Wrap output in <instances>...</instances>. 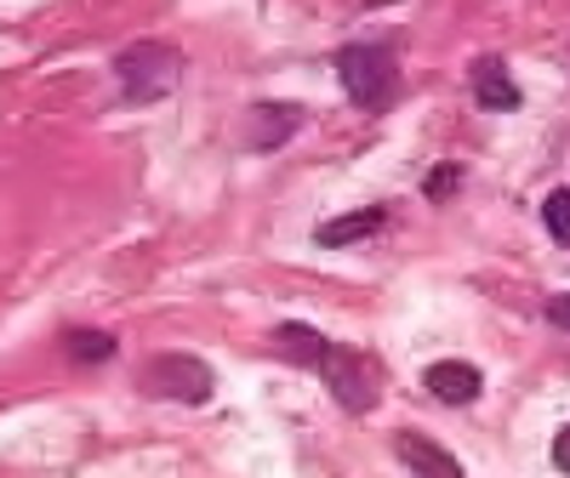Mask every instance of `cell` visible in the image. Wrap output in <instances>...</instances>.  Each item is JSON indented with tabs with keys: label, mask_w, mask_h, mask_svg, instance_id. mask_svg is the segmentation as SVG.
I'll use <instances>...</instances> for the list:
<instances>
[{
	"label": "cell",
	"mask_w": 570,
	"mask_h": 478,
	"mask_svg": "<svg viewBox=\"0 0 570 478\" xmlns=\"http://www.w3.org/2000/svg\"><path fill=\"white\" fill-rule=\"evenodd\" d=\"M553 467H559V472H570V427L553 439Z\"/></svg>",
	"instance_id": "obj_14"
},
{
	"label": "cell",
	"mask_w": 570,
	"mask_h": 478,
	"mask_svg": "<svg viewBox=\"0 0 570 478\" xmlns=\"http://www.w3.org/2000/svg\"><path fill=\"white\" fill-rule=\"evenodd\" d=\"M69 359H80V365H98V359H115V337L109 330H69Z\"/></svg>",
	"instance_id": "obj_11"
},
{
	"label": "cell",
	"mask_w": 570,
	"mask_h": 478,
	"mask_svg": "<svg viewBox=\"0 0 570 478\" xmlns=\"http://www.w3.org/2000/svg\"><path fill=\"white\" fill-rule=\"evenodd\" d=\"M389 222V211L383 206H365V211H354V217H337V222H320V246L325 251H337V246H354V239H365V233H376Z\"/></svg>",
	"instance_id": "obj_8"
},
{
	"label": "cell",
	"mask_w": 570,
	"mask_h": 478,
	"mask_svg": "<svg viewBox=\"0 0 570 478\" xmlns=\"http://www.w3.org/2000/svg\"><path fill=\"white\" fill-rule=\"evenodd\" d=\"M320 376H325V388H331V399H337L343 410H354V416H365L371 405H376V365L371 359H360V353H348V348H331L325 342V353H320V365H314Z\"/></svg>",
	"instance_id": "obj_3"
},
{
	"label": "cell",
	"mask_w": 570,
	"mask_h": 478,
	"mask_svg": "<svg viewBox=\"0 0 570 478\" xmlns=\"http://www.w3.org/2000/svg\"><path fill=\"white\" fill-rule=\"evenodd\" d=\"M337 74H343V91L360 109H389L394 91H400V69L383 46H343Z\"/></svg>",
	"instance_id": "obj_1"
},
{
	"label": "cell",
	"mask_w": 570,
	"mask_h": 478,
	"mask_svg": "<svg viewBox=\"0 0 570 478\" xmlns=\"http://www.w3.org/2000/svg\"><path fill=\"white\" fill-rule=\"evenodd\" d=\"M177 63H183V58L171 52V46L137 40V46H126V52L115 58V74H120V86H126V98L142 103V98H160V91L177 86Z\"/></svg>",
	"instance_id": "obj_2"
},
{
	"label": "cell",
	"mask_w": 570,
	"mask_h": 478,
	"mask_svg": "<svg viewBox=\"0 0 570 478\" xmlns=\"http://www.w3.org/2000/svg\"><path fill=\"white\" fill-rule=\"evenodd\" d=\"M473 98H480V109L508 114V109H519V86L497 58H485V63H473Z\"/></svg>",
	"instance_id": "obj_7"
},
{
	"label": "cell",
	"mask_w": 570,
	"mask_h": 478,
	"mask_svg": "<svg viewBox=\"0 0 570 478\" xmlns=\"http://www.w3.org/2000/svg\"><path fill=\"white\" fill-rule=\"evenodd\" d=\"M297 114L303 109H279V103H263V109H252V142H257V149H274V142L279 137H292L297 131Z\"/></svg>",
	"instance_id": "obj_10"
},
{
	"label": "cell",
	"mask_w": 570,
	"mask_h": 478,
	"mask_svg": "<svg viewBox=\"0 0 570 478\" xmlns=\"http://www.w3.org/2000/svg\"><path fill=\"white\" fill-rule=\"evenodd\" d=\"M142 388L177 399V405H206L212 399V365H200L195 353H160L142 365Z\"/></svg>",
	"instance_id": "obj_4"
},
{
	"label": "cell",
	"mask_w": 570,
	"mask_h": 478,
	"mask_svg": "<svg viewBox=\"0 0 570 478\" xmlns=\"http://www.w3.org/2000/svg\"><path fill=\"white\" fill-rule=\"evenodd\" d=\"M548 319H553L559 330H570V291H559V297L548 302Z\"/></svg>",
	"instance_id": "obj_13"
},
{
	"label": "cell",
	"mask_w": 570,
	"mask_h": 478,
	"mask_svg": "<svg viewBox=\"0 0 570 478\" xmlns=\"http://www.w3.org/2000/svg\"><path fill=\"white\" fill-rule=\"evenodd\" d=\"M274 353L292 359V365H320L325 337H320V330H308V325H279L274 330Z\"/></svg>",
	"instance_id": "obj_9"
},
{
	"label": "cell",
	"mask_w": 570,
	"mask_h": 478,
	"mask_svg": "<svg viewBox=\"0 0 570 478\" xmlns=\"http://www.w3.org/2000/svg\"><path fill=\"white\" fill-rule=\"evenodd\" d=\"M394 450H400V461H405L416 478H462V461H456L451 450H440L434 439H422V434H400Z\"/></svg>",
	"instance_id": "obj_6"
},
{
	"label": "cell",
	"mask_w": 570,
	"mask_h": 478,
	"mask_svg": "<svg viewBox=\"0 0 570 478\" xmlns=\"http://www.w3.org/2000/svg\"><path fill=\"white\" fill-rule=\"evenodd\" d=\"M422 388L440 405H468V399H480V370L462 365V359H440V365H428Z\"/></svg>",
	"instance_id": "obj_5"
},
{
	"label": "cell",
	"mask_w": 570,
	"mask_h": 478,
	"mask_svg": "<svg viewBox=\"0 0 570 478\" xmlns=\"http://www.w3.org/2000/svg\"><path fill=\"white\" fill-rule=\"evenodd\" d=\"M542 222H548L553 239H564V246H570V188H553V195L542 200Z\"/></svg>",
	"instance_id": "obj_12"
}]
</instances>
